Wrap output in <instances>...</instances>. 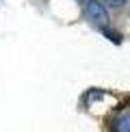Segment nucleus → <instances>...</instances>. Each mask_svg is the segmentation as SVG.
Listing matches in <instances>:
<instances>
[{
  "mask_svg": "<svg viewBox=\"0 0 130 132\" xmlns=\"http://www.w3.org/2000/svg\"><path fill=\"white\" fill-rule=\"evenodd\" d=\"M85 11H87V18L93 22V24H98L102 30H104L106 26H108V22H111V18H108V11H106V7L100 2V0H87Z\"/></svg>",
  "mask_w": 130,
  "mask_h": 132,
  "instance_id": "obj_1",
  "label": "nucleus"
},
{
  "mask_svg": "<svg viewBox=\"0 0 130 132\" xmlns=\"http://www.w3.org/2000/svg\"><path fill=\"white\" fill-rule=\"evenodd\" d=\"M113 132H130V123H128V108H124L121 115H117L111 123Z\"/></svg>",
  "mask_w": 130,
  "mask_h": 132,
  "instance_id": "obj_2",
  "label": "nucleus"
},
{
  "mask_svg": "<svg viewBox=\"0 0 130 132\" xmlns=\"http://www.w3.org/2000/svg\"><path fill=\"white\" fill-rule=\"evenodd\" d=\"M108 4H113V7H121V4H126L128 0H106Z\"/></svg>",
  "mask_w": 130,
  "mask_h": 132,
  "instance_id": "obj_3",
  "label": "nucleus"
}]
</instances>
